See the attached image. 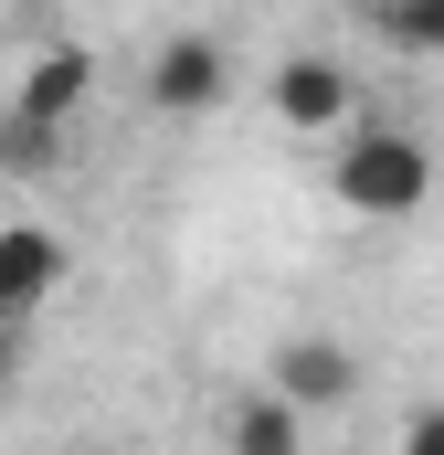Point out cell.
Instances as JSON below:
<instances>
[{"instance_id": "6da1fadb", "label": "cell", "mask_w": 444, "mask_h": 455, "mask_svg": "<svg viewBox=\"0 0 444 455\" xmlns=\"http://www.w3.org/2000/svg\"><path fill=\"white\" fill-rule=\"evenodd\" d=\"M329 202L338 212H360V223H413L424 202H434V148L413 138V127H349L329 159Z\"/></svg>"}, {"instance_id": "7a4b0ae2", "label": "cell", "mask_w": 444, "mask_h": 455, "mask_svg": "<svg viewBox=\"0 0 444 455\" xmlns=\"http://www.w3.org/2000/svg\"><path fill=\"white\" fill-rule=\"evenodd\" d=\"M222 96H233V53L212 32H170L148 53V116H222Z\"/></svg>"}, {"instance_id": "3957f363", "label": "cell", "mask_w": 444, "mask_h": 455, "mask_svg": "<svg viewBox=\"0 0 444 455\" xmlns=\"http://www.w3.org/2000/svg\"><path fill=\"white\" fill-rule=\"evenodd\" d=\"M265 107H275L286 138H338L360 116V85H349V64H329V53H286L275 85H265Z\"/></svg>"}, {"instance_id": "277c9868", "label": "cell", "mask_w": 444, "mask_h": 455, "mask_svg": "<svg viewBox=\"0 0 444 455\" xmlns=\"http://www.w3.org/2000/svg\"><path fill=\"white\" fill-rule=\"evenodd\" d=\"M64 275H75V254L53 223H0V318H43Z\"/></svg>"}, {"instance_id": "5b68a950", "label": "cell", "mask_w": 444, "mask_h": 455, "mask_svg": "<svg viewBox=\"0 0 444 455\" xmlns=\"http://www.w3.org/2000/svg\"><path fill=\"white\" fill-rule=\"evenodd\" d=\"M265 381H275L297 413H338V403L360 392V360H349L338 339H286L275 360H265Z\"/></svg>"}, {"instance_id": "8992f818", "label": "cell", "mask_w": 444, "mask_h": 455, "mask_svg": "<svg viewBox=\"0 0 444 455\" xmlns=\"http://www.w3.org/2000/svg\"><path fill=\"white\" fill-rule=\"evenodd\" d=\"M85 96H96V53H85V43H43V53L21 64V96H11V116L64 127V116H85Z\"/></svg>"}, {"instance_id": "52a82bcc", "label": "cell", "mask_w": 444, "mask_h": 455, "mask_svg": "<svg viewBox=\"0 0 444 455\" xmlns=\"http://www.w3.org/2000/svg\"><path fill=\"white\" fill-rule=\"evenodd\" d=\"M222 445H233V455H297V445H307V413H297L286 392H265V403L222 413Z\"/></svg>"}, {"instance_id": "ba28073f", "label": "cell", "mask_w": 444, "mask_h": 455, "mask_svg": "<svg viewBox=\"0 0 444 455\" xmlns=\"http://www.w3.org/2000/svg\"><path fill=\"white\" fill-rule=\"evenodd\" d=\"M360 11L381 21L392 53H413V64H434V53H444V0H360Z\"/></svg>"}, {"instance_id": "9c48e42d", "label": "cell", "mask_w": 444, "mask_h": 455, "mask_svg": "<svg viewBox=\"0 0 444 455\" xmlns=\"http://www.w3.org/2000/svg\"><path fill=\"white\" fill-rule=\"evenodd\" d=\"M402 455H444V403H434V413H413V424H402Z\"/></svg>"}, {"instance_id": "30bf717a", "label": "cell", "mask_w": 444, "mask_h": 455, "mask_svg": "<svg viewBox=\"0 0 444 455\" xmlns=\"http://www.w3.org/2000/svg\"><path fill=\"white\" fill-rule=\"evenodd\" d=\"M11 371H21V318H0V392H11Z\"/></svg>"}]
</instances>
